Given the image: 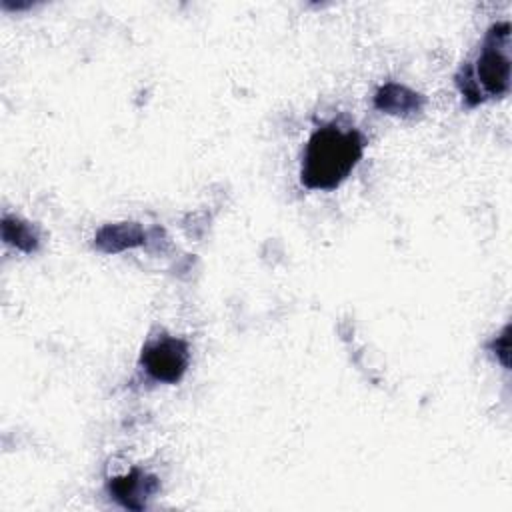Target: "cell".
<instances>
[{"label":"cell","mask_w":512,"mask_h":512,"mask_svg":"<svg viewBox=\"0 0 512 512\" xmlns=\"http://www.w3.org/2000/svg\"><path fill=\"white\" fill-rule=\"evenodd\" d=\"M364 140L356 130L324 124L312 132L302 154L300 180L310 190H334L358 164Z\"/></svg>","instance_id":"1"},{"label":"cell","mask_w":512,"mask_h":512,"mask_svg":"<svg viewBox=\"0 0 512 512\" xmlns=\"http://www.w3.org/2000/svg\"><path fill=\"white\" fill-rule=\"evenodd\" d=\"M510 24H494L482 44V50L472 68L464 66L456 76L458 88L468 104H478L484 98H500L510 90Z\"/></svg>","instance_id":"2"},{"label":"cell","mask_w":512,"mask_h":512,"mask_svg":"<svg viewBox=\"0 0 512 512\" xmlns=\"http://www.w3.org/2000/svg\"><path fill=\"white\" fill-rule=\"evenodd\" d=\"M188 360H190L188 344L182 338H174L166 334L150 340L140 354V364L146 370V374L156 382H166V384H174L184 376L188 368Z\"/></svg>","instance_id":"3"},{"label":"cell","mask_w":512,"mask_h":512,"mask_svg":"<svg viewBox=\"0 0 512 512\" xmlns=\"http://www.w3.org/2000/svg\"><path fill=\"white\" fill-rule=\"evenodd\" d=\"M158 480L138 468H134L132 472L124 474V476H116L110 478L108 482V492L110 496L122 504L124 508L130 510H142L146 506V500L156 494L158 490Z\"/></svg>","instance_id":"4"},{"label":"cell","mask_w":512,"mask_h":512,"mask_svg":"<svg viewBox=\"0 0 512 512\" xmlns=\"http://www.w3.org/2000/svg\"><path fill=\"white\" fill-rule=\"evenodd\" d=\"M374 106L386 114H396V116H414L422 110L424 106V96L402 86V84H384L376 96H374Z\"/></svg>","instance_id":"5"},{"label":"cell","mask_w":512,"mask_h":512,"mask_svg":"<svg viewBox=\"0 0 512 512\" xmlns=\"http://www.w3.org/2000/svg\"><path fill=\"white\" fill-rule=\"evenodd\" d=\"M146 234L138 224H108L96 234V248L102 252H120L144 244Z\"/></svg>","instance_id":"6"},{"label":"cell","mask_w":512,"mask_h":512,"mask_svg":"<svg viewBox=\"0 0 512 512\" xmlns=\"http://www.w3.org/2000/svg\"><path fill=\"white\" fill-rule=\"evenodd\" d=\"M2 238L24 252L38 248V234L32 230V226L12 216H4L2 220Z\"/></svg>","instance_id":"7"},{"label":"cell","mask_w":512,"mask_h":512,"mask_svg":"<svg viewBox=\"0 0 512 512\" xmlns=\"http://www.w3.org/2000/svg\"><path fill=\"white\" fill-rule=\"evenodd\" d=\"M492 344H494V350L500 356L502 364L508 366V350H510V346H508V326L504 328V332L500 336H496V340Z\"/></svg>","instance_id":"8"}]
</instances>
